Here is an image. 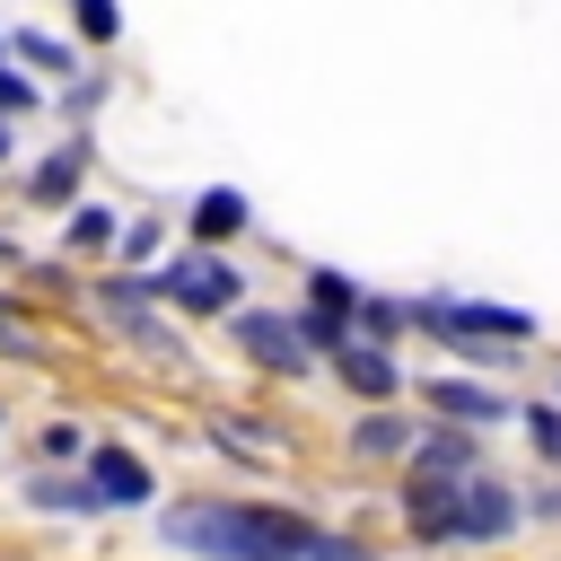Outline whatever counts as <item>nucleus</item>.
I'll return each instance as SVG.
<instances>
[{
    "label": "nucleus",
    "mask_w": 561,
    "mask_h": 561,
    "mask_svg": "<svg viewBox=\"0 0 561 561\" xmlns=\"http://www.w3.org/2000/svg\"><path fill=\"white\" fill-rule=\"evenodd\" d=\"M167 535L202 561H359L351 535H324L280 508H245V500H184L167 508Z\"/></svg>",
    "instance_id": "f257e3e1"
},
{
    "label": "nucleus",
    "mask_w": 561,
    "mask_h": 561,
    "mask_svg": "<svg viewBox=\"0 0 561 561\" xmlns=\"http://www.w3.org/2000/svg\"><path fill=\"white\" fill-rule=\"evenodd\" d=\"M158 289H167L175 307H237V272H228L219 254H175Z\"/></svg>",
    "instance_id": "f03ea898"
},
{
    "label": "nucleus",
    "mask_w": 561,
    "mask_h": 561,
    "mask_svg": "<svg viewBox=\"0 0 561 561\" xmlns=\"http://www.w3.org/2000/svg\"><path fill=\"white\" fill-rule=\"evenodd\" d=\"M421 324H438V333H500V342H526L535 333V316H517V307H447V298H430V307H412Z\"/></svg>",
    "instance_id": "7ed1b4c3"
},
{
    "label": "nucleus",
    "mask_w": 561,
    "mask_h": 561,
    "mask_svg": "<svg viewBox=\"0 0 561 561\" xmlns=\"http://www.w3.org/2000/svg\"><path fill=\"white\" fill-rule=\"evenodd\" d=\"M88 482L105 491V508H131V500H149V465H140L131 447H96V456H88Z\"/></svg>",
    "instance_id": "20e7f679"
},
{
    "label": "nucleus",
    "mask_w": 561,
    "mask_h": 561,
    "mask_svg": "<svg viewBox=\"0 0 561 561\" xmlns=\"http://www.w3.org/2000/svg\"><path fill=\"white\" fill-rule=\"evenodd\" d=\"M421 403H438V412H456V421H508V403H500L491 386H473V377H430Z\"/></svg>",
    "instance_id": "39448f33"
},
{
    "label": "nucleus",
    "mask_w": 561,
    "mask_h": 561,
    "mask_svg": "<svg viewBox=\"0 0 561 561\" xmlns=\"http://www.w3.org/2000/svg\"><path fill=\"white\" fill-rule=\"evenodd\" d=\"M237 342L272 368H298V316H237Z\"/></svg>",
    "instance_id": "423d86ee"
},
{
    "label": "nucleus",
    "mask_w": 561,
    "mask_h": 561,
    "mask_svg": "<svg viewBox=\"0 0 561 561\" xmlns=\"http://www.w3.org/2000/svg\"><path fill=\"white\" fill-rule=\"evenodd\" d=\"M508 526H517L508 482H465V535H508Z\"/></svg>",
    "instance_id": "0eeeda50"
},
{
    "label": "nucleus",
    "mask_w": 561,
    "mask_h": 561,
    "mask_svg": "<svg viewBox=\"0 0 561 561\" xmlns=\"http://www.w3.org/2000/svg\"><path fill=\"white\" fill-rule=\"evenodd\" d=\"M26 500H35L44 517H61V508H70V517H88V508H105V491H96L88 473H79V482H53V473H44V482H26Z\"/></svg>",
    "instance_id": "6e6552de"
},
{
    "label": "nucleus",
    "mask_w": 561,
    "mask_h": 561,
    "mask_svg": "<svg viewBox=\"0 0 561 561\" xmlns=\"http://www.w3.org/2000/svg\"><path fill=\"white\" fill-rule=\"evenodd\" d=\"M342 377H351L359 394H394V359H386L377 342H351V351H342Z\"/></svg>",
    "instance_id": "1a4fd4ad"
},
{
    "label": "nucleus",
    "mask_w": 561,
    "mask_h": 561,
    "mask_svg": "<svg viewBox=\"0 0 561 561\" xmlns=\"http://www.w3.org/2000/svg\"><path fill=\"white\" fill-rule=\"evenodd\" d=\"M193 228H202V237L245 228V193H228V184H219V193H202V202H193Z\"/></svg>",
    "instance_id": "9d476101"
},
{
    "label": "nucleus",
    "mask_w": 561,
    "mask_h": 561,
    "mask_svg": "<svg viewBox=\"0 0 561 561\" xmlns=\"http://www.w3.org/2000/svg\"><path fill=\"white\" fill-rule=\"evenodd\" d=\"M79 158H88V149H79V140H70V149H61V158H44V167H35V202H61V193H70V184H79Z\"/></svg>",
    "instance_id": "9b49d317"
},
{
    "label": "nucleus",
    "mask_w": 561,
    "mask_h": 561,
    "mask_svg": "<svg viewBox=\"0 0 561 561\" xmlns=\"http://www.w3.org/2000/svg\"><path fill=\"white\" fill-rule=\"evenodd\" d=\"M114 324H123V333H140L149 351H175V333H167V324H149V307H140L131 289H114Z\"/></svg>",
    "instance_id": "f8f14e48"
},
{
    "label": "nucleus",
    "mask_w": 561,
    "mask_h": 561,
    "mask_svg": "<svg viewBox=\"0 0 561 561\" xmlns=\"http://www.w3.org/2000/svg\"><path fill=\"white\" fill-rule=\"evenodd\" d=\"M298 333H307L316 351H351V333H342V316H333V307H307V316H298Z\"/></svg>",
    "instance_id": "ddd939ff"
},
{
    "label": "nucleus",
    "mask_w": 561,
    "mask_h": 561,
    "mask_svg": "<svg viewBox=\"0 0 561 561\" xmlns=\"http://www.w3.org/2000/svg\"><path fill=\"white\" fill-rule=\"evenodd\" d=\"M465 465H473V456H465V438H430V447H421V473H438V482H447V473H465Z\"/></svg>",
    "instance_id": "4468645a"
},
{
    "label": "nucleus",
    "mask_w": 561,
    "mask_h": 561,
    "mask_svg": "<svg viewBox=\"0 0 561 561\" xmlns=\"http://www.w3.org/2000/svg\"><path fill=\"white\" fill-rule=\"evenodd\" d=\"M9 44H18V53L35 61V70H70V53H61V35H9Z\"/></svg>",
    "instance_id": "2eb2a0df"
},
{
    "label": "nucleus",
    "mask_w": 561,
    "mask_h": 561,
    "mask_svg": "<svg viewBox=\"0 0 561 561\" xmlns=\"http://www.w3.org/2000/svg\"><path fill=\"white\" fill-rule=\"evenodd\" d=\"M105 237H123L114 210H79V219H70V245H105Z\"/></svg>",
    "instance_id": "dca6fc26"
},
{
    "label": "nucleus",
    "mask_w": 561,
    "mask_h": 561,
    "mask_svg": "<svg viewBox=\"0 0 561 561\" xmlns=\"http://www.w3.org/2000/svg\"><path fill=\"white\" fill-rule=\"evenodd\" d=\"M359 447H368V456H394V447H403V421H368Z\"/></svg>",
    "instance_id": "f3484780"
},
{
    "label": "nucleus",
    "mask_w": 561,
    "mask_h": 561,
    "mask_svg": "<svg viewBox=\"0 0 561 561\" xmlns=\"http://www.w3.org/2000/svg\"><path fill=\"white\" fill-rule=\"evenodd\" d=\"M526 421H535V447H543V456H561V412H552V403H535Z\"/></svg>",
    "instance_id": "a211bd4d"
},
{
    "label": "nucleus",
    "mask_w": 561,
    "mask_h": 561,
    "mask_svg": "<svg viewBox=\"0 0 561 561\" xmlns=\"http://www.w3.org/2000/svg\"><path fill=\"white\" fill-rule=\"evenodd\" d=\"M79 26H88V35H114L123 18H114V0H79Z\"/></svg>",
    "instance_id": "6ab92c4d"
},
{
    "label": "nucleus",
    "mask_w": 561,
    "mask_h": 561,
    "mask_svg": "<svg viewBox=\"0 0 561 561\" xmlns=\"http://www.w3.org/2000/svg\"><path fill=\"white\" fill-rule=\"evenodd\" d=\"M26 105H35V88H26L18 70H0V114H26Z\"/></svg>",
    "instance_id": "aec40b11"
},
{
    "label": "nucleus",
    "mask_w": 561,
    "mask_h": 561,
    "mask_svg": "<svg viewBox=\"0 0 561 561\" xmlns=\"http://www.w3.org/2000/svg\"><path fill=\"white\" fill-rule=\"evenodd\" d=\"M123 254H131V263H149V254H158V228H149V219H140V228H123Z\"/></svg>",
    "instance_id": "412c9836"
},
{
    "label": "nucleus",
    "mask_w": 561,
    "mask_h": 561,
    "mask_svg": "<svg viewBox=\"0 0 561 561\" xmlns=\"http://www.w3.org/2000/svg\"><path fill=\"white\" fill-rule=\"evenodd\" d=\"M316 298H324V307H342V298H359V280H342V272H316Z\"/></svg>",
    "instance_id": "4be33fe9"
},
{
    "label": "nucleus",
    "mask_w": 561,
    "mask_h": 561,
    "mask_svg": "<svg viewBox=\"0 0 561 561\" xmlns=\"http://www.w3.org/2000/svg\"><path fill=\"white\" fill-rule=\"evenodd\" d=\"M535 517H561V491H535Z\"/></svg>",
    "instance_id": "5701e85b"
},
{
    "label": "nucleus",
    "mask_w": 561,
    "mask_h": 561,
    "mask_svg": "<svg viewBox=\"0 0 561 561\" xmlns=\"http://www.w3.org/2000/svg\"><path fill=\"white\" fill-rule=\"evenodd\" d=\"M0 158H9V114H0Z\"/></svg>",
    "instance_id": "b1692460"
}]
</instances>
